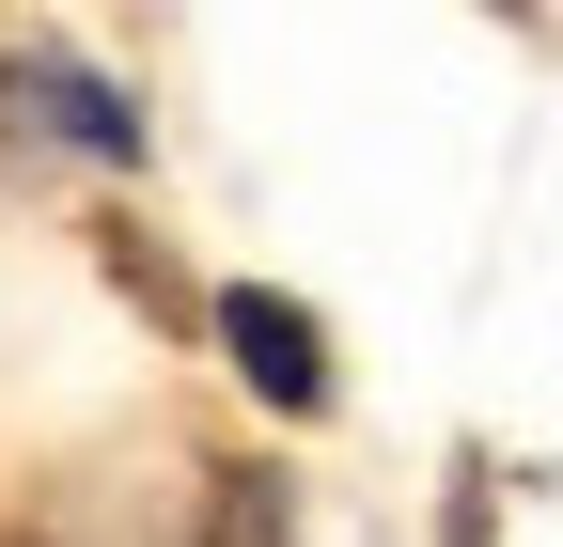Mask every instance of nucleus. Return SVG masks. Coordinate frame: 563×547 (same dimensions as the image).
Masks as SVG:
<instances>
[{"label": "nucleus", "mask_w": 563, "mask_h": 547, "mask_svg": "<svg viewBox=\"0 0 563 547\" xmlns=\"http://www.w3.org/2000/svg\"><path fill=\"white\" fill-rule=\"evenodd\" d=\"M203 328H220V360H235L251 406H282V423H313V406H329V328H313V298L235 282V298H203Z\"/></svg>", "instance_id": "obj_1"}, {"label": "nucleus", "mask_w": 563, "mask_h": 547, "mask_svg": "<svg viewBox=\"0 0 563 547\" xmlns=\"http://www.w3.org/2000/svg\"><path fill=\"white\" fill-rule=\"evenodd\" d=\"M16 110L47 125V142H79V157H110V172H141V110L95 79V63H63V47H32L16 63Z\"/></svg>", "instance_id": "obj_2"}]
</instances>
